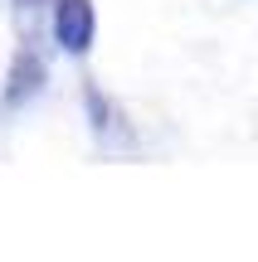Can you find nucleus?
Returning <instances> with one entry per match:
<instances>
[{
    "label": "nucleus",
    "mask_w": 258,
    "mask_h": 262,
    "mask_svg": "<svg viewBox=\"0 0 258 262\" xmlns=\"http://www.w3.org/2000/svg\"><path fill=\"white\" fill-rule=\"evenodd\" d=\"M39 78H44V68H39V58H29V54H19V63H15V78H10V102H19L25 93H34L39 88Z\"/></svg>",
    "instance_id": "obj_2"
},
{
    "label": "nucleus",
    "mask_w": 258,
    "mask_h": 262,
    "mask_svg": "<svg viewBox=\"0 0 258 262\" xmlns=\"http://www.w3.org/2000/svg\"><path fill=\"white\" fill-rule=\"evenodd\" d=\"M19 5H39V0H19Z\"/></svg>",
    "instance_id": "obj_3"
},
{
    "label": "nucleus",
    "mask_w": 258,
    "mask_h": 262,
    "mask_svg": "<svg viewBox=\"0 0 258 262\" xmlns=\"http://www.w3.org/2000/svg\"><path fill=\"white\" fill-rule=\"evenodd\" d=\"M93 34H97L93 0H58L54 5V39L68 49V54H88Z\"/></svg>",
    "instance_id": "obj_1"
}]
</instances>
